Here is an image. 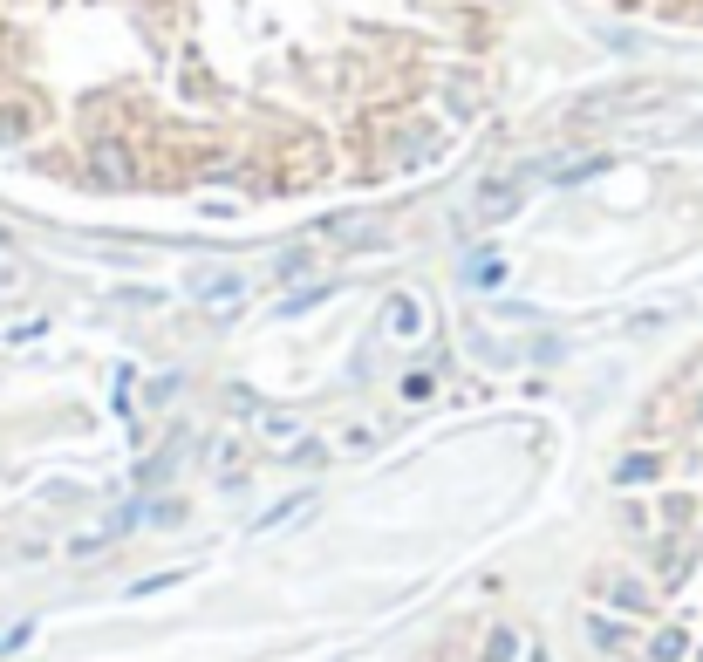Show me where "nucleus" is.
Returning <instances> with one entry per match:
<instances>
[{"label": "nucleus", "instance_id": "nucleus-1", "mask_svg": "<svg viewBox=\"0 0 703 662\" xmlns=\"http://www.w3.org/2000/svg\"><path fill=\"white\" fill-rule=\"evenodd\" d=\"M499 0H0V164L89 192L301 198L465 144Z\"/></svg>", "mask_w": 703, "mask_h": 662}, {"label": "nucleus", "instance_id": "nucleus-2", "mask_svg": "<svg viewBox=\"0 0 703 662\" xmlns=\"http://www.w3.org/2000/svg\"><path fill=\"white\" fill-rule=\"evenodd\" d=\"M615 14H635V21H663V28H697L703 35V0H601Z\"/></svg>", "mask_w": 703, "mask_h": 662}]
</instances>
